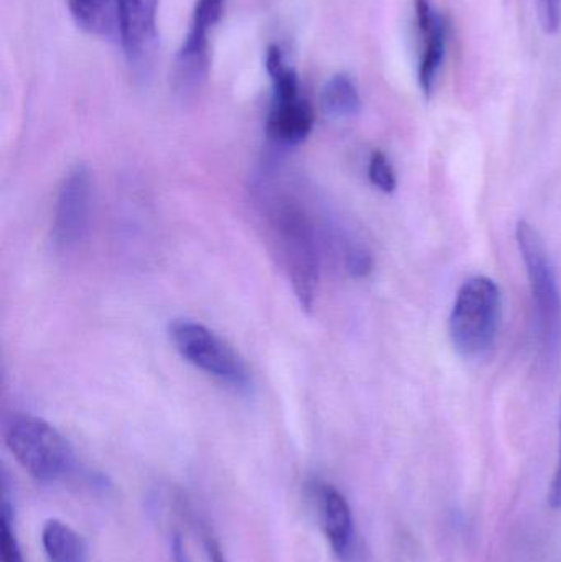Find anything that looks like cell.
I'll list each match as a JSON object with an SVG mask.
<instances>
[{"instance_id": "obj_7", "label": "cell", "mask_w": 561, "mask_h": 562, "mask_svg": "<svg viewBox=\"0 0 561 562\" xmlns=\"http://www.w3.org/2000/svg\"><path fill=\"white\" fill-rule=\"evenodd\" d=\"M91 173L76 165L66 173L56 198L52 239L59 250H71L85 240L91 220Z\"/></svg>"}, {"instance_id": "obj_11", "label": "cell", "mask_w": 561, "mask_h": 562, "mask_svg": "<svg viewBox=\"0 0 561 562\" xmlns=\"http://www.w3.org/2000/svg\"><path fill=\"white\" fill-rule=\"evenodd\" d=\"M210 72V33L188 29L175 61V89L188 98L200 91Z\"/></svg>"}, {"instance_id": "obj_12", "label": "cell", "mask_w": 561, "mask_h": 562, "mask_svg": "<svg viewBox=\"0 0 561 562\" xmlns=\"http://www.w3.org/2000/svg\"><path fill=\"white\" fill-rule=\"evenodd\" d=\"M72 19L89 35L119 38V0H68Z\"/></svg>"}, {"instance_id": "obj_5", "label": "cell", "mask_w": 561, "mask_h": 562, "mask_svg": "<svg viewBox=\"0 0 561 562\" xmlns=\"http://www.w3.org/2000/svg\"><path fill=\"white\" fill-rule=\"evenodd\" d=\"M266 68L272 81L267 134L276 144L287 147L302 144L312 134L315 114L312 104L300 94L299 76L277 45L267 49Z\"/></svg>"}, {"instance_id": "obj_13", "label": "cell", "mask_w": 561, "mask_h": 562, "mask_svg": "<svg viewBox=\"0 0 561 562\" xmlns=\"http://www.w3.org/2000/svg\"><path fill=\"white\" fill-rule=\"evenodd\" d=\"M42 544L48 562L88 561V547L81 535L56 518L43 525Z\"/></svg>"}, {"instance_id": "obj_4", "label": "cell", "mask_w": 561, "mask_h": 562, "mask_svg": "<svg viewBox=\"0 0 561 562\" xmlns=\"http://www.w3.org/2000/svg\"><path fill=\"white\" fill-rule=\"evenodd\" d=\"M3 439L23 471L36 481H59L75 465V454L65 436L38 416H12Z\"/></svg>"}, {"instance_id": "obj_19", "label": "cell", "mask_w": 561, "mask_h": 562, "mask_svg": "<svg viewBox=\"0 0 561 562\" xmlns=\"http://www.w3.org/2000/svg\"><path fill=\"white\" fill-rule=\"evenodd\" d=\"M537 10H539L540 25L543 32H559L561 25V0H537Z\"/></svg>"}, {"instance_id": "obj_14", "label": "cell", "mask_w": 561, "mask_h": 562, "mask_svg": "<svg viewBox=\"0 0 561 562\" xmlns=\"http://www.w3.org/2000/svg\"><path fill=\"white\" fill-rule=\"evenodd\" d=\"M322 104L332 117H356L361 112L362 101L355 79L346 72L332 76L323 88Z\"/></svg>"}, {"instance_id": "obj_3", "label": "cell", "mask_w": 561, "mask_h": 562, "mask_svg": "<svg viewBox=\"0 0 561 562\" xmlns=\"http://www.w3.org/2000/svg\"><path fill=\"white\" fill-rule=\"evenodd\" d=\"M516 240L532 293L540 353L546 362H553L561 337V294L556 267L542 236L532 224L519 221Z\"/></svg>"}, {"instance_id": "obj_18", "label": "cell", "mask_w": 561, "mask_h": 562, "mask_svg": "<svg viewBox=\"0 0 561 562\" xmlns=\"http://www.w3.org/2000/svg\"><path fill=\"white\" fill-rule=\"evenodd\" d=\"M346 269L356 279H364L372 272V257L364 247L351 246L345 254Z\"/></svg>"}, {"instance_id": "obj_2", "label": "cell", "mask_w": 561, "mask_h": 562, "mask_svg": "<svg viewBox=\"0 0 561 562\" xmlns=\"http://www.w3.org/2000/svg\"><path fill=\"white\" fill-rule=\"evenodd\" d=\"M503 324V291L490 277H471L461 284L451 307L450 339L464 359H481L496 346Z\"/></svg>"}, {"instance_id": "obj_20", "label": "cell", "mask_w": 561, "mask_h": 562, "mask_svg": "<svg viewBox=\"0 0 561 562\" xmlns=\"http://www.w3.org/2000/svg\"><path fill=\"white\" fill-rule=\"evenodd\" d=\"M549 504L552 508H561V408H560V454L557 462L556 472H553L552 484L549 491Z\"/></svg>"}, {"instance_id": "obj_9", "label": "cell", "mask_w": 561, "mask_h": 562, "mask_svg": "<svg viewBox=\"0 0 561 562\" xmlns=\"http://www.w3.org/2000/svg\"><path fill=\"white\" fill-rule=\"evenodd\" d=\"M415 29L418 38V86L430 99L447 58L448 22L431 0H414Z\"/></svg>"}, {"instance_id": "obj_21", "label": "cell", "mask_w": 561, "mask_h": 562, "mask_svg": "<svg viewBox=\"0 0 561 562\" xmlns=\"http://www.w3.org/2000/svg\"><path fill=\"white\" fill-rule=\"evenodd\" d=\"M204 547H206V553L207 557H210L211 562H226V560H224V554L223 551H221L220 544H217L213 538H204Z\"/></svg>"}, {"instance_id": "obj_17", "label": "cell", "mask_w": 561, "mask_h": 562, "mask_svg": "<svg viewBox=\"0 0 561 562\" xmlns=\"http://www.w3.org/2000/svg\"><path fill=\"white\" fill-rule=\"evenodd\" d=\"M224 3L226 0H198L190 26L210 33L223 16Z\"/></svg>"}, {"instance_id": "obj_15", "label": "cell", "mask_w": 561, "mask_h": 562, "mask_svg": "<svg viewBox=\"0 0 561 562\" xmlns=\"http://www.w3.org/2000/svg\"><path fill=\"white\" fill-rule=\"evenodd\" d=\"M0 557L2 562H25L19 537H16L15 515L5 494L0 505Z\"/></svg>"}, {"instance_id": "obj_6", "label": "cell", "mask_w": 561, "mask_h": 562, "mask_svg": "<svg viewBox=\"0 0 561 562\" xmlns=\"http://www.w3.org/2000/svg\"><path fill=\"white\" fill-rule=\"evenodd\" d=\"M175 349L191 366L236 390H249L250 373L243 357L214 330L191 319H175L168 326Z\"/></svg>"}, {"instance_id": "obj_16", "label": "cell", "mask_w": 561, "mask_h": 562, "mask_svg": "<svg viewBox=\"0 0 561 562\" xmlns=\"http://www.w3.org/2000/svg\"><path fill=\"white\" fill-rule=\"evenodd\" d=\"M368 175L372 187L378 188L382 193L391 194L397 190V175L382 151H374L369 158Z\"/></svg>"}, {"instance_id": "obj_1", "label": "cell", "mask_w": 561, "mask_h": 562, "mask_svg": "<svg viewBox=\"0 0 561 562\" xmlns=\"http://www.w3.org/2000/svg\"><path fill=\"white\" fill-rule=\"evenodd\" d=\"M269 226L287 277L300 306L312 311L319 284L315 227L305 207L289 194H279L269 207Z\"/></svg>"}, {"instance_id": "obj_10", "label": "cell", "mask_w": 561, "mask_h": 562, "mask_svg": "<svg viewBox=\"0 0 561 562\" xmlns=\"http://www.w3.org/2000/svg\"><path fill=\"white\" fill-rule=\"evenodd\" d=\"M310 495L333 553L339 561L351 560L356 543L355 518L345 495L335 485L323 481L310 485Z\"/></svg>"}, {"instance_id": "obj_22", "label": "cell", "mask_w": 561, "mask_h": 562, "mask_svg": "<svg viewBox=\"0 0 561 562\" xmlns=\"http://www.w3.org/2000/svg\"><path fill=\"white\" fill-rule=\"evenodd\" d=\"M171 550H173V562H190L180 535L173 538V547H171Z\"/></svg>"}, {"instance_id": "obj_8", "label": "cell", "mask_w": 561, "mask_h": 562, "mask_svg": "<svg viewBox=\"0 0 561 562\" xmlns=\"http://www.w3.org/2000/svg\"><path fill=\"white\" fill-rule=\"evenodd\" d=\"M158 0H119V42L128 66L147 76L157 52Z\"/></svg>"}]
</instances>
